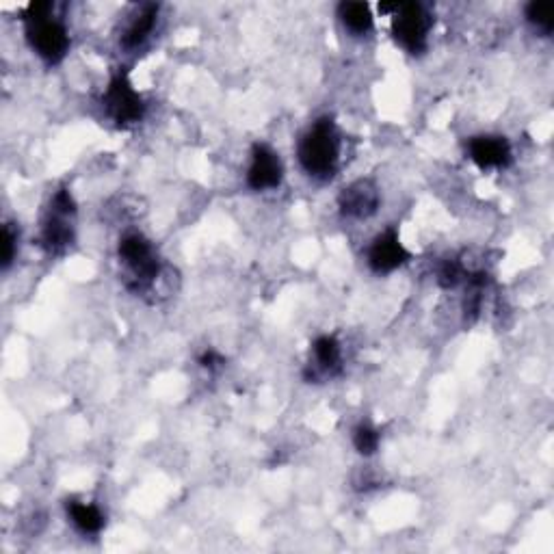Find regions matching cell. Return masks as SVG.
<instances>
[{"label": "cell", "instance_id": "6da1fadb", "mask_svg": "<svg viewBox=\"0 0 554 554\" xmlns=\"http://www.w3.org/2000/svg\"><path fill=\"white\" fill-rule=\"evenodd\" d=\"M297 156L301 167L312 178H332L340 158V135L332 117H321L301 137Z\"/></svg>", "mask_w": 554, "mask_h": 554}, {"label": "cell", "instance_id": "277c9868", "mask_svg": "<svg viewBox=\"0 0 554 554\" xmlns=\"http://www.w3.org/2000/svg\"><path fill=\"white\" fill-rule=\"evenodd\" d=\"M431 16L420 3H394L392 37L410 55H422L427 50Z\"/></svg>", "mask_w": 554, "mask_h": 554}, {"label": "cell", "instance_id": "4fadbf2b", "mask_svg": "<svg viewBox=\"0 0 554 554\" xmlns=\"http://www.w3.org/2000/svg\"><path fill=\"white\" fill-rule=\"evenodd\" d=\"M338 18L353 35H364L373 29V11L368 3H340Z\"/></svg>", "mask_w": 554, "mask_h": 554}, {"label": "cell", "instance_id": "30bf717a", "mask_svg": "<svg viewBox=\"0 0 554 554\" xmlns=\"http://www.w3.org/2000/svg\"><path fill=\"white\" fill-rule=\"evenodd\" d=\"M338 206L342 210V215L353 219H366L377 213L379 191L371 180H358L340 193Z\"/></svg>", "mask_w": 554, "mask_h": 554}, {"label": "cell", "instance_id": "7c38bea8", "mask_svg": "<svg viewBox=\"0 0 554 554\" xmlns=\"http://www.w3.org/2000/svg\"><path fill=\"white\" fill-rule=\"evenodd\" d=\"M68 516L78 531L85 535H96L104 529V516L96 505L81 503V500H68Z\"/></svg>", "mask_w": 554, "mask_h": 554}, {"label": "cell", "instance_id": "5b68a950", "mask_svg": "<svg viewBox=\"0 0 554 554\" xmlns=\"http://www.w3.org/2000/svg\"><path fill=\"white\" fill-rule=\"evenodd\" d=\"M76 215L74 197L68 189L57 191L52 197L50 215L44 221L42 228V245L50 254H61L74 243V226L72 217Z\"/></svg>", "mask_w": 554, "mask_h": 554}, {"label": "cell", "instance_id": "3957f363", "mask_svg": "<svg viewBox=\"0 0 554 554\" xmlns=\"http://www.w3.org/2000/svg\"><path fill=\"white\" fill-rule=\"evenodd\" d=\"M117 254L130 271V288L145 290L161 273V260H158L154 245L139 232L126 234L120 241V247H117Z\"/></svg>", "mask_w": 554, "mask_h": 554}, {"label": "cell", "instance_id": "7a4b0ae2", "mask_svg": "<svg viewBox=\"0 0 554 554\" xmlns=\"http://www.w3.org/2000/svg\"><path fill=\"white\" fill-rule=\"evenodd\" d=\"M52 9L55 7L50 3H31L24 11V24L31 48L46 63L55 65L68 55L70 35L59 20L52 18Z\"/></svg>", "mask_w": 554, "mask_h": 554}, {"label": "cell", "instance_id": "9c48e42d", "mask_svg": "<svg viewBox=\"0 0 554 554\" xmlns=\"http://www.w3.org/2000/svg\"><path fill=\"white\" fill-rule=\"evenodd\" d=\"M468 156L481 169H505L511 163V145L500 135H479L468 141Z\"/></svg>", "mask_w": 554, "mask_h": 554}, {"label": "cell", "instance_id": "9a60e30c", "mask_svg": "<svg viewBox=\"0 0 554 554\" xmlns=\"http://www.w3.org/2000/svg\"><path fill=\"white\" fill-rule=\"evenodd\" d=\"M379 442H381V433L371 425V422H360V425L353 429V446L358 448L360 455L364 457L375 455Z\"/></svg>", "mask_w": 554, "mask_h": 554}, {"label": "cell", "instance_id": "52a82bcc", "mask_svg": "<svg viewBox=\"0 0 554 554\" xmlns=\"http://www.w3.org/2000/svg\"><path fill=\"white\" fill-rule=\"evenodd\" d=\"M407 260H410V252L403 247L397 228L381 232L373 241L371 249H368V267L379 275L397 271Z\"/></svg>", "mask_w": 554, "mask_h": 554}, {"label": "cell", "instance_id": "ba28073f", "mask_svg": "<svg viewBox=\"0 0 554 554\" xmlns=\"http://www.w3.org/2000/svg\"><path fill=\"white\" fill-rule=\"evenodd\" d=\"M284 178V167L280 156H277L269 145L256 143L252 150V165L247 171V184L254 191L277 189Z\"/></svg>", "mask_w": 554, "mask_h": 554}, {"label": "cell", "instance_id": "2e32d148", "mask_svg": "<svg viewBox=\"0 0 554 554\" xmlns=\"http://www.w3.org/2000/svg\"><path fill=\"white\" fill-rule=\"evenodd\" d=\"M526 20L533 26L539 35H552L554 29V18H552V7L546 3H531L526 7Z\"/></svg>", "mask_w": 554, "mask_h": 554}, {"label": "cell", "instance_id": "d6986e66", "mask_svg": "<svg viewBox=\"0 0 554 554\" xmlns=\"http://www.w3.org/2000/svg\"><path fill=\"white\" fill-rule=\"evenodd\" d=\"M200 364H202L204 368H208V371H217V368H219L221 364H226V362H223V358H221V355H219L217 351L208 349V351L202 355V358H200Z\"/></svg>", "mask_w": 554, "mask_h": 554}, {"label": "cell", "instance_id": "ac0fdd59", "mask_svg": "<svg viewBox=\"0 0 554 554\" xmlns=\"http://www.w3.org/2000/svg\"><path fill=\"white\" fill-rule=\"evenodd\" d=\"M18 254V230L13 228V223H5L3 226V269L7 271L11 262L16 260Z\"/></svg>", "mask_w": 554, "mask_h": 554}, {"label": "cell", "instance_id": "8992f818", "mask_svg": "<svg viewBox=\"0 0 554 554\" xmlns=\"http://www.w3.org/2000/svg\"><path fill=\"white\" fill-rule=\"evenodd\" d=\"M102 104L117 126L137 124L145 115L143 98L137 94V89L133 87V83H130V78L124 72L115 74L111 78L107 91H104Z\"/></svg>", "mask_w": 554, "mask_h": 554}, {"label": "cell", "instance_id": "5bb4252c", "mask_svg": "<svg viewBox=\"0 0 554 554\" xmlns=\"http://www.w3.org/2000/svg\"><path fill=\"white\" fill-rule=\"evenodd\" d=\"M314 353V362L319 371L332 375L340 371V362H342V353L340 345L334 336H319L312 345Z\"/></svg>", "mask_w": 554, "mask_h": 554}, {"label": "cell", "instance_id": "8fae6325", "mask_svg": "<svg viewBox=\"0 0 554 554\" xmlns=\"http://www.w3.org/2000/svg\"><path fill=\"white\" fill-rule=\"evenodd\" d=\"M156 18H158V5H145L135 20L128 24L126 33L122 35V46L126 50H135L139 48L145 39L150 37V33L154 31V24H156Z\"/></svg>", "mask_w": 554, "mask_h": 554}, {"label": "cell", "instance_id": "e0dca14e", "mask_svg": "<svg viewBox=\"0 0 554 554\" xmlns=\"http://www.w3.org/2000/svg\"><path fill=\"white\" fill-rule=\"evenodd\" d=\"M464 277H466L464 267H461L457 260H446L438 269V282L442 288H455L461 280H464Z\"/></svg>", "mask_w": 554, "mask_h": 554}]
</instances>
